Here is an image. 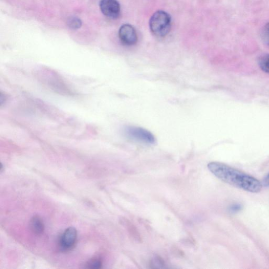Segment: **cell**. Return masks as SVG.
I'll list each match as a JSON object with an SVG mask.
<instances>
[{"mask_svg":"<svg viewBox=\"0 0 269 269\" xmlns=\"http://www.w3.org/2000/svg\"><path fill=\"white\" fill-rule=\"evenodd\" d=\"M207 167L218 179L235 187L252 193H258L263 188V184L254 177L225 164L214 162Z\"/></svg>","mask_w":269,"mask_h":269,"instance_id":"1","label":"cell"},{"mask_svg":"<svg viewBox=\"0 0 269 269\" xmlns=\"http://www.w3.org/2000/svg\"><path fill=\"white\" fill-rule=\"evenodd\" d=\"M172 20L169 14L164 11L156 12L149 21L150 29L158 37L166 36L171 28Z\"/></svg>","mask_w":269,"mask_h":269,"instance_id":"2","label":"cell"},{"mask_svg":"<svg viewBox=\"0 0 269 269\" xmlns=\"http://www.w3.org/2000/svg\"><path fill=\"white\" fill-rule=\"evenodd\" d=\"M126 135L129 138L147 144H154L156 138L148 130L136 126H127L125 129Z\"/></svg>","mask_w":269,"mask_h":269,"instance_id":"3","label":"cell"},{"mask_svg":"<svg viewBox=\"0 0 269 269\" xmlns=\"http://www.w3.org/2000/svg\"><path fill=\"white\" fill-rule=\"evenodd\" d=\"M99 6L101 11L109 18L115 19L121 13V6L117 0H101Z\"/></svg>","mask_w":269,"mask_h":269,"instance_id":"4","label":"cell"},{"mask_svg":"<svg viewBox=\"0 0 269 269\" xmlns=\"http://www.w3.org/2000/svg\"><path fill=\"white\" fill-rule=\"evenodd\" d=\"M77 238V230L70 227L64 231L59 239V246L62 251H69L75 246Z\"/></svg>","mask_w":269,"mask_h":269,"instance_id":"5","label":"cell"},{"mask_svg":"<svg viewBox=\"0 0 269 269\" xmlns=\"http://www.w3.org/2000/svg\"><path fill=\"white\" fill-rule=\"evenodd\" d=\"M119 37L122 43L127 46L136 45L138 40L135 29L129 24H124L120 28Z\"/></svg>","mask_w":269,"mask_h":269,"instance_id":"6","label":"cell"},{"mask_svg":"<svg viewBox=\"0 0 269 269\" xmlns=\"http://www.w3.org/2000/svg\"><path fill=\"white\" fill-rule=\"evenodd\" d=\"M31 231L36 235H41L44 232L45 224L39 216L33 217L30 223Z\"/></svg>","mask_w":269,"mask_h":269,"instance_id":"7","label":"cell"},{"mask_svg":"<svg viewBox=\"0 0 269 269\" xmlns=\"http://www.w3.org/2000/svg\"><path fill=\"white\" fill-rule=\"evenodd\" d=\"M123 223L133 239L136 241H140L141 240L140 235L136 226L127 220H124Z\"/></svg>","mask_w":269,"mask_h":269,"instance_id":"8","label":"cell"},{"mask_svg":"<svg viewBox=\"0 0 269 269\" xmlns=\"http://www.w3.org/2000/svg\"><path fill=\"white\" fill-rule=\"evenodd\" d=\"M258 64L262 71L269 73V54L261 56L259 58Z\"/></svg>","mask_w":269,"mask_h":269,"instance_id":"9","label":"cell"},{"mask_svg":"<svg viewBox=\"0 0 269 269\" xmlns=\"http://www.w3.org/2000/svg\"><path fill=\"white\" fill-rule=\"evenodd\" d=\"M102 261L99 258H94L87 263L86 268L91 269H98L102 267Z\"/></svg>","mask_w":269,"mask_h":269,"instance_id":"10","label":"cell"},{"mask_svg":"<svg viewBox=\"0 0 269 269\" xmlns=\"http://www.w3.org/2000/svg\"><path fill=\"white\" fill-rule=\"evenodd\" d=\"M82 25L81 20L77 17H71L67 20V25L72 30L80 29Z\"/></svg>","mask_w":269,"mask_h":269,"instance_id":"11","label":"cell"},{"mask_svg":"<svg viewBox=\"0 0 269 269\" xmlns=\"http://www.w3.org/2000/svg\"><path fill=\"white\" fill-rule=\"evenodd\" d=\"M262 38L265 45L269 46V22L265 25L262 30Z\"/></svg>","mask_w":269,"mask_h":269,"instance_id":"12","label":"cell"},{"mask_svg":"<svg viewBox=\"0 0 269 269\" xmlns=\"http://www.w3.org/2000/svg\"><path fill=\"white\" fill-rule=\"evenodd\" d=\"M242 208V206L240 204H234L229 207V212L231 213H237L240 211Z\"/></svg>","mask_w":269,"mask_h":269,"instance_id":"13","label":"cell"},{"mask_svg":"<svg viewBox=\"0 0 269 269\" xmlns=\"http://www.w3.org/2000/svg\"><path fill=\"white\" fill-rule=\"evenodd\" d=\"M263 184L265 185V186H269V173L265 178L263 181Z\"/></svg>","mask_w":269,"mask_h":269,"instance_id":"14","label":"cell"}]
</instances>
